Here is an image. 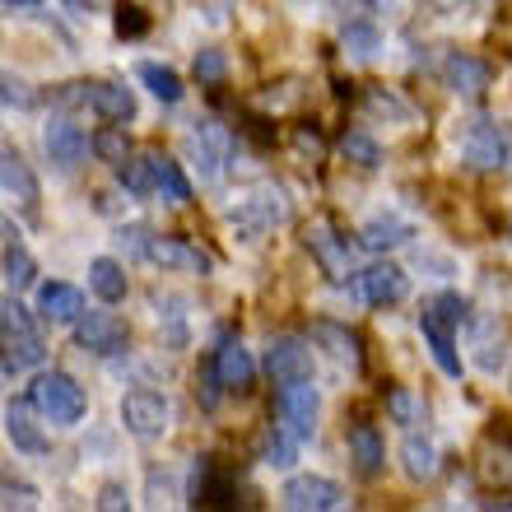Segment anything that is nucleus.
<instances>
[{"label":"nucleus","mask_w":512,"mask_h":512,"mask_svg":"<svg viewBox=\"0 0 512 512\" xmlns=\"http://www.w3.org/2000/svg\"><path fill=\"white\" fill-rule=\"evenodd\" d=\"M28 401H33V410H38L42 419H52V424H61V429L80 424L84 410H89L84 387L70 378V373H38L33 387H28Z\"/></svg>","instance_id":"f257e3e1"},{"label":"nucleus","mask_w":512,"mask_h":512,"mask_svg":"<svg viewBox=\"0 0 512 512\" xmlns=\"http://www.w3.org/2000/svg\"><path fill=\"white\" fill-rule=\"evenodd\" d=\"M5 317H0V326H5V378H14L19 368H33L42 364V354H47V345H42L38 326H33V317H28V308L19 303V294L5 298Z\"/></svg>","instance_id":"f03ea898"},{"label":"nucleus","mask_w":512,"mask_h":512,"mask_svg":"<svg viewBox=\"0 0 512 512\" xmlns=\"http://www.w3.org/2000/svg\"><path fill=\"white\" fill-rule=\"evenodd\" d=\"M284 215H289L284 191L270 187V182H261V187H252V191L238 196V205L229 210V224L238 229V238H261V233H270L275 224H284Z\"/></svg>","instance_id":"7ed1b4c3"},{"label":"nucleus","mask_w":512,"mask_h":512,"mask_svg":"<svg viewBox=\"0 0 512 512\" xmlns=\"http://www.w3.org/2000/svg\"><path fill=\"white\" fill-rule=\"evenodd\" d=\"M303 243H308V252L317 256V266H322L326 280L340 284L354 275V243L331 224V219H312L308 229H303Z\"/></svg>","instance_id":"20e7f679"},{"label":"nucleus","mask_w":512,"mask_h":512,"mask_svg":"<svg viewBox=\"0 0 512 512\" xmlns=\"http://www.w3.org/2000/svg\"><path fill=\"white\" fill-rule=\"evenodd\" d=\"M317 410H322V396L312 387L308 378L298 382H280V396H275V415L289 433H294L298 443H308L312 429H317Z\"/></svg>","instance_id":"39448f33"},{"label":"nucleus","mask_w":512,"mask_h":512,"mask_svg":"<svg viewBox=\"0 0 512 512\" xmlns=\"http://www.w3.org/2000/svg\"><path fill=\"white\" fill-rule=\"evenodd\" d=\"M508 154H512V135L503 131V126L485 122V117L461 131V159L471 163L475 173H494V168H503Z\"/></svg>","instance_id":"423d86ee"},{"label":"nucleus","mask_w":512,"mask_h":512,"mask_svg":"<svg viewBox=\"0 0 512 512\" xmlns=\"http://www.w3.org/2000/svg\"><path fill=\"white\" fill-rule=\"evenodd\" d=\"M457 326L438 303H424V312H419V331H424V345H429L433 364L443 368L447 378H461V354H457Z\"/></svg>","instance_id":"0eeeda50"},{"label":"nucleus","mask_w":512,"mask_h":512,"mask_svg":"<svg viewBox=\"0 0 512 512\" xmlns=\"http://www.w3.org/2000/svg\"><path fill=\"white\" fill-rule=\"evenodd\" d=\"M280 503L289 512H336L345 508V489L326 475H294V480H284Z\"/></svg>","instance_id":"6e6552de"},{"label":"nucleus","mask_w":512,"mask_h":512,"mask_svg":"<svg viewBox=\"0 0 512 512\" xmlns=\"http://www.w3.org/2000/svg\"><path fill=\"white\" fill-rule=\"evenodd\" d=\"M168 415H173V410H168V401H163L159 391H131V396H122V424L140 443L163 438V433H168Z\"/></svg>","instance_id":"1a4fd4ad"},{"label":"nucleus","mask_w":512,"mask_h":512,"mask_svg":"<svg viewBox=\"0 0 512 512\" xmlns=\"http://www.w3.org/2000/svg\"><path fill=\"white\" fill-rule=\"evenodd\" d=\"M187 154L196 159V168H201V182H215L219 168H224V163H229V154H233L229 126H219V122H196V131L187 135Z\"/></svg>","instance_id":"9d476101"},{"label":"nucleus","mask_w":512,"mask_h":512,"mask_svg":"<svg viewBox=\"0 0 512 512\" xmlns=\"http://www.w3.org/2000/svg\"><path fill=\"white\" fill-rule=\"evenodd\" d=\"M42 149H47L52 168H61V173H75V168L84 163V154L94 149V140H89L80 126L70 122V117H52V122H47V131H42Z\"/></svg>","instance_id":"9b49d317"},{"label":"nucleus","mask_w":512,"mask_h":512,"mask_svg":"<svg viewBox=\"0 0 512 512\" xmlns=\"http://www.w3.org/2000/svg\"><path fill=\"white\" fill-rule=\"evenodd\" d=\"M187 503L191 508H229L233 503V480H229V471H224L215 457H201L196 466H191Z\"/></svg>","instance_id":"f8f14e48"},{"label":"nucleus","mask_w":512,"mask_h":512,"mask_svg":"<svg viewBox=\"0 0 512 512\" xmlns=\"http://www.w3.org/2000/svg\"><path fill=\"white\" fill-rule=\"evenodd\" d=\"M75 345L89 354H117L126 350V326L112 312H80L75 317Z\"/></svg>","instance_id":"ddd939ff"},{"label":"nucleus","mask_w":512,"mask_h":512,"mask_svg":"<svg viewBox=\"0 0 512 512\" xmlns=\"http://www.w3.org/2000/svg\"><path fill=\"white\" fill-rule=\"evenodd\" d=\"M261 368L270 373V382L312 378V350L298 336H275L266 345V359H261Z\"/></svg>","instance_id":"4468645a"},{"label":"nucleus","mask_w":512,"mask_h":512,"mask_svg":"<svg viewBox=\"0 0 512 512\" xmlns=\"http://www.w3.org/2000/svg\"><path fill=\"white\" fill-rule=\"evenodd\" d=\"M0 182H5V201L19 205V215L38 219V201H42L38 177H33V168H28L14 149H5V154H0Z\"/></svg>","instance_id":"2eb2a0df"},{"label":"nucleus","mask_w":512,"mask_h":512,"mask_svg":"<svg viewBox=\"0 0 512 512\" xmlns=\"http://www.w3.org/2000/svg\"><path fill=\"white\" fill-rule=\"evenodd\" d=\"M210 364H215V373H219V382H224V391H247L252 387V378H256V364H252V354L243 350V340L238 336H219V350L210 354Z\"/></svg>","instance_id":"dca6fc26"},{"label":"nucleus","mask_w":512,"mask_h":512,"mask_svg":"<svg viewBox=\"0 0 512 512\" xmlns=\"http://www.w3.org/2000/svg\"><path fill=\"white\" fill-rule=\"evenodd\" d=\"M480 480L489 489H512V429L503 419V429H489L485 452H480Z\"/></svg>","instance_id":"f3484780"},{"label":"nucleus","mask_w":512,"mask_h":512,"mask_svg":"<svg viewBox=\"0 0 512 512\" xmlns=\"http://www.w3.org/2000/svg\"><path fill=\"white\" fill-rule=\"evenodd\" d=\"M359 289H364V298L373 308H387V303H401L410 294V275L401 266H391V261H378V266H368L359 275Z\"/></svg>","instance_id":"a211bd4d"},{"label":"nucleus","mask_w":512,"mask_h":512,"mask_svg":"<svg viewBox=\"0 0 512 512\" xmlns=\"http://www.w3.org/2000/svg\"><path fill=\"white\" fill-rule=\"evenodd\" d=\"M443 84L452 89V94H461V98H475V94H485L489 66L480 61V56H471V52H447V61H443Z\"/></svg>","instance_id":"6ab92c4d"},{"label":"nucleus","mask_w":512,"mask_h":512,"mask_svg":"<svg viewBox=\"0 0 512 512\" xmlns=\"http://www.w3.org/2000/svg\"><path fill=\"white\" fill-rule=\"evenodd\" d=\"M149 261L163 270H196V275H210V270H215V261H210L201 247L182 243V238H154V243H149Z\"/></svg>","instance_id":"aec40b11"},{"label":"nucleus","mask_w":512,"mask_h":512,"mask_svg":"<svg viewBox=\"0 0 512 512\" xmlns=\"http://www.w3.org/2000/svg\"><path fill=\"white\" fill-rule=\"evenodd\" d=\"M345 443H350V461H354V471L364 475V480H373V475L382 471V461H387L382 433L373 429V424H354V429L345 433Z\"/></svg>","instance_id":"412c9836"},{"label":"nucleus","mask_w":512,"mask_h":512,"mask_svg":"<svg viewBox=\"0 0 512 512\" xmlns=\"http://www.w3.org/2000/svg\"><path fill=\"white\" fill-rule=\"evenodd\" d=\"M80 312H84V294L75 289V284L52 280V284H42L38 289V317L42 322H75Z\"/></svg>","instance_id":"4be33fe9"},{"label":"nucleus","mask_w":512,"mask_h":512,"mask_svg":"<svg viewBox=\"0 0 512 512\" xmlns=\"http://www.w3.org/2000/svg\"><path fill=\"white\" fill-rule=\"evenodd\" d=\"M89 108L103 117V122H131L135 117V94L126 89V84H112V80H98L89 84Z\"/></svg>","instance_id":"5701e85b"},{"label":"nucleus","mask_w":512,"mask_h":512,"mask_svg":"<svg viewBox=\"0 0 512 512\" xmlns=\"http://www.w3.org/2000/svg\"><path fill=\"white\" fill-rule=\"evenodd\" d=\"M410 238H415V229H410L401 215H373L364 229H359V243L373 247V252H391V247H405Z\"/></svg>","instance_id":"b1692460"},{"label":"nucleus","mask_w":512,"mask_h":512,"mask_svg":"<svg viewBox=\"0 0 512 512\" xmlns=\"http://www.w3.org/2000/svg\"><path fill=\"white\" fill-rule=\"evenodd\" d=\"M33 275H38V270H33V256L19 243V229L5 219V284H10V294H24L28 284H33Z\"/></svg>","instance_id":"393cba45"},{"label":"nucleus","mask_w":512,"mask_h":512,"mask_svg":"<svg viewBox=\"0 0 512 512\" xmlns=\"http://www.w3.org/2000/svg\"><path fill=\"white\" fill-rule=\"evenodd\" d=\"M312 340L326 345V354L336 359V364H350V368H364V350H359V340L336 322H312Z\"/></svg>","instance_id":"a878e982"},{"label":"nucleus","mask_w":512,"mask_h":512,"mask_svg":"<svg viewBox=\"0 0 512 512\" xmlns=\"http://www.w3.org/2000/svg\"><path fill=\"white\" fill-rule=\"evenodd\" d=\"M149 163H154V191H163V201H191V182L182 173V163L168 159V154H149Z\"/></svg>","instance_id":"bb28decb"},{"label":"nucleus","mask_w":512,"mask_h":512,"mask_svg":"<svg viewBox=\"0 0 512 512\" xmlns=\"http://www.w3.org/2000/svg\"><path fill=\"white\" fill-rule=\"evenodd\" d=\"M5 438H10L19 452H47V438H42V429L28 419V410L24 405H5Z\"/></svg>","instance_id":"cd10ccee"},{"label":"nucleus","mask_w":512,"mask_h":512,"mask_svg":"<svg viewBox=\"0 0 512 512\" xmlns=\"http://www.w3.org/2000/svg\"><path fill=\"white\" fill-rule=\"evenodd\" d=\"M89 289H94L103 303H122L126 298V270L112 261V256H98L89 261Z\"/></svg>","instance_id":"c85d7f7f"},{"label":"nucleus","mask_w":512,"mask_h":512,"mask_svg":"<svg viewBox=\"0 0 512 512\" xmlns=\"http://www.w3.org/2000/svg\"><path fill=\"white\" fill-rule=\"evenodd\" d=\"M261 461L275 466V471H289L298 461V438L284 429V424H270V429L261 433Z\"/></svg>","instance_id":"c756f323"},{"label":"nucleus","mask_w":512,"mask_h":512,"mask_svg":"<svg viewBox=\"0 0 512 512\" xmlns=\"http://www.w3.org/2000/svg\"><path fill=\"white\" fill-rule=\"evenodd\" d=\"M401 466L410 480H429L433 471H438V452H433L429 438H419V433H410L401 443Z\"/></svg>","instance_id":"7c9ffc66"},{"label":"nucleus","mask_w":512,"mask_h":512,"mask_svg":"<svg viewBox=\"0 0 512 512\" xmlns=\"http://www.w3.org/2000/svg\"><path fill=\"white\" fill-rule=\"evenodd\" d=\"M340 42L350 47V56H359V61H373V56L382 52V33L368 19H345L340 24Z\"/></svg>","instance_id":"2f4dec72"},{"label":"nucleus","mask_w":512,"mask_h":512,"mask_svg":"<svg viewBox=\"0 0 512 512\" xmlns=\"http://www.w3.org/2000/svg\"><path fill=\"white\" fill-rule=\"evenodd\" d=\"M140 84H145L159 103H177V98H182V80H177V70L159 66V61H145V66H140Z\"/></svg>","instance_id":"473e14b6"},{"label":"nucleus","mask_w":512,"mask_h":512,"mask_svg":"<svg viewBox=\"0 0 512 512\" xmlns=\"http://www.w3.org/2000/svg\"><path fill=\"white\" fill-rule=\"evenodd\" d=\"M387 415L401 424V429H415V424H424V401H419L410 387H391L387 391Z\"/></svg>","instance_id":"72a5a7b5"},{"label":"nucleus","mask_w":512,"mask_h":512,"mask_svg":"<svg viewBox=\"0 0 512 512\" xmlns=\"http://www.w3.org/2000/svg\"><path fill=\"white\" fill-rule=\"evenodd\" d=\"M340 154L350 163H359V168H378L382 163V145L373 140V135H364V131H345L340 135Z\"/></svg>","instance_id":"f704fd0d"},{"label":"nucleus","mask_w":512,"mask_h":512,"mask_svg":"<svg viewBox=\"0 0 512 512\" xmlns=\"http://www.w3.org/2000/svg\"><path fill=\"white\" fill-rule=\"evenodd\" d=\"M94 154H98V159H103V163H112V168H117V163H126V159H131V140H126V131H122V126H117V122H112V126H103V131L94 135Z\"/></svg>","instance_id":"c9c22d12"},{"label":"nucleus","mask_w":512,"mask_h":512,"mask_svg":"<svg viewBox=\"0 0 512 512\" xmlns=\"http://www.w3.org/2000/svg\"><path fill=\"white\" fill-rule=\"evenodd\" d=\"M117 182H122L131 196H149V191H154V163H149V159L117 163Z\"/></svg>","instance_id":"e433bc0d"},{"label":"nucleus","mask_w":512,"mask_h":512,"mask_svg":"<svg viewBox=\"0 0 512 512\" xmlns=\"http://www.w3.org/2000/svg\"><path fill=\"white\" fill-rule=\"evenodd\" d=\"M112 24H117V38H145V33H149V14L140 10V5H126V0H122Z\"/></svg>","instance_id":"4c0bfd02"},{"label":"nucleus","mask_w":512,"mask_h":512,"mask_svg":"<svg viewBox=\"0 0 512 512\" xmlns=\"http://www.w3.org/2000/svg\"><path fill=\"white\" fill-rule=\"evenodd\" d=\"M368 112L391 117V122H410V103H401V98L387 94V89H368Z\"/></svg>","instance_id":"58836bf2"},{"label":"nucleus","mask_w":512,"mask_h":512,"mask_svg":"<svg viewBox=\"0 0 512 512\" xmlns=\"http://www.w3.org/2000/svg\"><path fill=\"white\" fill-rule=\"evenodd\" d=\"M196 80H205V84H219L224 75H229V61H224V52H196Z\"/></svg>","instance_id":"ea45409f"},{"label":"nucleus","mask_w":512,"mask_h":512,"mask_svg":"<svg viewBox=\"0 0 512 512\" xmlns=\"http://www.w3.org/2000/svg\"><path fill=\"white\" fill-rule=\"evenodd\" d=\"M5 108H10V112H28V108H33V94H28V84L14 80V75H5Z\"/></svg>","instance_id":"a19ab883"},{"label":"nucleus","mask_w":512,"mask_h":512,"mask_svg":"<svg viewBox=\"0 0 512 512\" xmlns=\"http://www.w3.org/2000/svg\"><path fill=\"white\" fill-rule=\"evenodd\" d=\"M5 508H38V489L5 480Z\"/></svg>","instance_id":"79ce46f5"},{"label":"nucleus","mask_w":512,"mask_h":512,"mask_svg":"<svg viewBox=\"0 0 512 512\" xmlns=\"http://www.w3.org/2000/svg\"><path fill=\"white\" fill-rule=\"evenodd\" d=\"M117 243H122L131 256H149V243H154V238H149V229H140V224H135V229H122V238H117Z\"/></svg>","instance_id":"37998d69"},{"label":"nucleus","mask_w":512,"mask_h":512,"mask_svg":"<svg viewBox=\"0 0 512 512\" xmlns=\"http://www.w3.org/2000/svg\"><path fill=\"white\" fill-rule=\"evenodd\" d=\"M98 508H126V489L122 485H108V489H103V499H98Z\"/></svg>","instance_id":"c03bdc74"},{"label":"nucleus","mask_w":512,"mask_h":512,"mask_svg":"<svg viewBox=\"0 0 512 512\" xmlns=\"http://www.w3.org/2000/svg\"><path fill=\"white\" fill-rule=\"evenodd\" d=\"M298 149H303V154H312V159H317V154H322V140H317V135H312L308 126H298Z\"/></svg>","instance_id":"a18cd8bd"},{"label":"nucleus","mask_w":512,"mask_h":512,"mask_svg":"<svg viewBox=\"0 0 512 512\" xmlns=\"http://www.w3.org/2000/svg\"><path fill=\"white\" fill-rule=\"evenodd\" d=\"M438 5V14H461V10H471V0H433Z\"/></svg>","instance_id":"49530a36"},{"label":"nucleus","mask_w":512,"mask_h":512,"mask_svg":"<svg viewBox=\"0 0 512 512\" xmlns=\"http://www.w3.org/2000/svg\"><path fill=\"white\" fill-rule=\"evenodd\" d=\"M47 0H5V10H42Z\"/></svg>","instance_id":"de8ad7c7"}]
</instances>
